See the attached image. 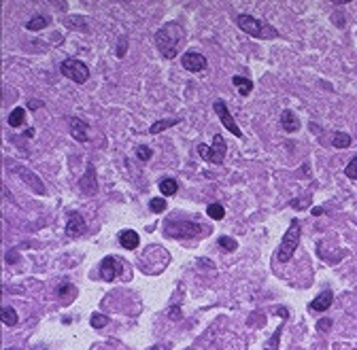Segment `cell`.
Listing matches in <instances>:
<instances>
[{
  "instance_id": "obj_1",
  "label": "cell",
  "mask_w": 357,
  "mask_h": 350,
  "mask_svg": "<svg viewBox=\"0 0 357 350\" xmlns=\"http://www.w3.org/2000/svg\"><path fill=\"white\" fill-rule=\"evenodd\" d=\"M153 40L164 58L175 60L178 55V47H181V40H183V28L175 24V21H170V24L162 26L160 30L153 34Z\"/></svg>"
},
{
  "instance_id": "obj_2",
  "label": "cell",
  "mask_w": 357,
  "mask_h": 350,
  "mask_svg": "<svg viewBox=\"0 0 357 350\" xmlns=\"http://www.w3.org/2000/svg\"><path fill=\"white\" fill-rule=\"evenodd\" d=\"M236 26L242 32H247L249 37H253V39H262V40L278 39V30L272 24H268V21H264V19H258L253 15H247V13L236 15Z\"/></svg>"
},
{
  "instance_id": "obj_3",
  "label": "cell",
  "mask_w": 357,
  "mask_h": 350,
  "mask_svg": "<svg viewBox=\"0 0 357 350\" xmlns=\"http://www.w3.org/2000/svg\"><path fill=\"white\" fill-rule=\"evenodd\" d=\"M300 227H302V225H300V221L294 219L289 223V230L285 232L283 240H281V246H278V253H276V257H278V261H281V263H287L291 257H294L296 248L300 244Z\"/></svg>"
},
{
  "instance_id": "obj_4",
  "label": "cell",
  "mask_w": 357,
  "mask_h": 350,
  "mask_svg": "<svg viewBox=\"0 0 357 350\" xmlns=\"http://www.w3.org/2000/svg\"><path fill=\"white\" fill-rule=\"evenodd\" d=\"M164 230L173 238H196V235H202L206 232V227L194 223V221H168Z\"/></svg>"
},
{
  "instance_id": "obj_5",
  "label": "cell",
  "mask_w": 357,
  "mask_h": 350,
  "mask_svg": "<svg viewBox=\"0 0 357 350\" xmlns=\"http://www.w3.org/2000/svg\"><path fill=\"white\" fill-rule=\"evenodd\" d=\"M60 73L66 78H70L73 83H77V85H83L89 78L88 64L81 62V60H75V58H66V60H64L60 64Z\"/></svg>"
},
{
  "instance_id": "obj_6",
  "label": "cell",
  "mask_w": 357,
  "mask_h": 350,
  "mask_svg": "<svg viewBox=\"0 0 357 350\" xmlns=\"http://www.w3.org/2000/svg\"><path fill=\"white\" fill-rule=\"evenodd\" d=\"M225 153H227V145L221 134H215L213 136V145H198V155L202 159L211 161V163H223L225 159Z\"/></svg>"
},
{
  "instance_id": "obj_7",
  "label": "cell",
  "mask_w": 357,
  "mask_h": 350,
  "mask_svg": "<svg viewBox=\"0 0 357 350\" xmlns=\"http://www.w3.org/2000/svg\"><path fill=\"white\" fill-rule=\"evenodd\" d=\"M213 111L217 113V117H219L221 123H223L225 130H230L236 138H242V130L238 127L236 121H234V117L230 115V111H227V106H225L223 100H215V102H213Z\"/></svg>"
},
{
  "instance_id": "obj_8",
  "label": "cell",
  "mask_w": 357,
  "mask_h": 350,
  "mask_svg": "<svg viewBox=\"0 0 357 350\" xmlns=\"http://www.w3.org/2000/svg\"><path fill=\"white\" fill-rule=\"evenodd\" d=\"M98 274L102 280L106 282H113L115 278L121 274V263L117 257H104L102 261H100V268H98Z\"/></svg>"
},
{
  "instance_id": "obj_9",
  "label": "cell",
  "mask_w": 357,
  "mask_h": 350,
  "mask_svg": "<svg viewBox=\"0 0 357 350\" xmlns=\"http://www.w3.org/2000/svg\"><path fill=\"white\" fill-rule=\"evenodd\" d=\"M181 66H183L185 70H189V73H202V70L209 66V62H206V58H204L202 53L187 51V53L181 55Z\"/></svg>"
},
{
  "instance_id": "obj_10",
  "label": "cell",
  "mask_w": 357,
  "mask_h": 350,
  "mask_svg": "<svg viewBox=\"0 0 357 350\" xmlns=\"http://www.w3.org/2000/svg\"><path fill=\"white\" fill-rule=\"evenodd\" d=\"M85 232H88V225H85L83 214L73 212L68 217V221H66V233L70 235V238H79V235H83Z\"/></svg>"
},
{
  "instance_id": "obj_11",
  "label": "cell",
  "mask_w": 357,
  "mask_h": 350,
  "mask_svg": "<svg viewBox=\"0 0 357 350\" xmlns=\"http://www.w3.org/2000/svg\"><path fill=\"white\" fill-rule=\"evenodd\" d=\"M11 174H19V176L24 178V181L34 189V194H45V187H43V183H39V176L34 174V172H30L28 168H24V166H13V168H11Z\"/></svg>"
},
{
  "instance_id": "obj_12",
  "label": "cell",
  "mask_w": 357,
  "mask_h": 350,
  "mask_svg": "<svg viewBox=\"0 0 357 350\" xmlns=\"http://www.w3.org/2000/svg\"><path fill=\"white\" fill-rule=\"evenodd\" d=\"M68 123H70V134H73V138L77 142H88L89 138V125H88V121H83L81 117H70L68 119Z\"/></svg>"
},
{
  "instance_id": "obj_13",
  "label": "cell",
  "mask_w": 357,
  "mask_h": 350,
  "mask_svg": "<svg viewBox=\"0 0 357 350\" xmlns=\"http://www.w3.org/2000/svg\"><path fill=\"white\" fill-rule=\"evenodd\" d=\"M79 187L85 195H94L96 194V189H98V185H96V170L94 166H88V170H85V174L81 176V181H79Z\"/></svg>"
},
{
  "instance_id": "obj_14",
  "label": "cell",
  "mask_w": 357,
  "mask_h": 350,
  "mask_svg": "<svg viewBox=\"0 0 357 350\" xmlns=\"http://www.w3.org/2000/svg\"><path fill=\"white\" fill-rule=\"evenodd\" d=\"M332 302H334V293L330 289H325L315 297V302H311L309 308L315 310V312H325V310L332 308Z\"/></svg>"
},
{
  "instance_id": "obj_15",
  "label": "cell",
  "mask_w": 357,
  "mask_h": 350,
  "mask_svg": "<svg viewBox=\"0 0 357 350\" xmlns=\"http://www.w3.org/2000/svg\"><path fill=\"white\" fill-rule=\"evenodd\" d=\"M281 127L287 134H294V132H298L300 130V119H298V115L294 111H289V109H285L283 113H281Z\"/></svg>"
},
{
  "instance_id": "obj_16",
  "label": "cell",
  "mask_w": 357,
  "mask_h": 350,
  "mask_svg": "<svg viewBox=\"0 0 357 350\" xmlns=\"http://www.w3.org/2000/svg\"><path fill=\"white\" fill-rule=\"evenodd\" d=\"M119 244L124 248H128V251H134V248H138L140 238H138V233L134 230H124L119 233Z\"/></svg>"
},
{
  "instance_id": "obj_17",
  "label": "cell",
  "mask_w": 357,
  "mask_h": 350,
  "mask_svg": "<svg viewBox=\"0 0 357 350\" xmlns=\"http://www.w3.org/2000/svg\"><path fill=\"white\" fill-rule=\"evenodd\" d=\"M75 295H77V289H75V284H73V282H68V280L60 282V287H58V297L62 299V304H64V306H68L70 302H73Z\"/></svg>"
},
{
  "instance_id": "obj_18",
  "label": "cell",
  "mask_w": 357,
  "mask_h": 350,
  "mask_svg": "<svg viewBox=\"0 0 357 350\" xmlns=\"http://www.w3.org/2000/svg\"><path fill=\"white\" fill-rule=\"evenodd\" d=\"M232 85L238 89V94H240V96H249V94H251V89H253V81H251V78L240 77V75L232 77Z\"/></svg>"
},
{
  "instance_id": "obj_19",
  "label": "cell",
  "mask_w": 357,
  "mask_h": 350,
  "mask_svg": "<svg viewBox=\"0 0 357 350\" xmlns=\"http://www.w3.org/2000/svg\"><path fill=\"white\" fill-rule=\"evenodd\" d=\"M49 26V17L47 15H34L26 21V30L30 32H37V30H43V28Z\"/></svg>"
},
{
  "instance_id": "obj_20",
  "label": "cell",
  "mask_w": 357,
  "mask_h": 350,
  "mask_svg": "<svg viewBox=\"0 0 357 350\" xmlns=\"http://www.w3.org/2000/svg\"><path fill=\"white\" fill-rule=\"evenodd\" d=\"M177 189H178V185H177L175 178L166 176V178H162V181H160V191H162V195L170 197V195H175V194H177Z\"/></svg>"
},
{
  "instance_id": "obj_21",
  "label": "cell",
  "mask_w": 357,
  "mask_h": 350,
  "mask_svg": "<svg viewBox=\"0 0 357 350\" xmlns=\"http://www.w3.org/2000/svg\"><path fill=\"white\" fill-rule=\"evenodd\" d=\"M332 147H336V149H347V147H351V136H349L347 132H334L332 134Z\"/></svg>"
},
{
  "instance_id": "obj_22",
  "label": "cell",
  "mask_w": 357,
  "mask_h": 350,
  "mask_svg": "<svg viewBox=\"0 0 357 350\" xmlns=\"http://www.w3.org/2000/svg\"><path fill=\"white\" fill-rule=\"evenodd\" d=\"M181 123V119H164V121H155V123L149 127V132L151 134H160L164 130H168V127H173V125H178Z\"/></svg>"
},
{
  "instance_id": "obj_23",
  "label": "cell",
  "mask_w": 357,
  "mask_h": 350,
  "mask_svg": "<svg viewBox=\"0 0 357 350\" xmlns=\"http://www.w3.org/2000/svg\"><path fill=\"white\" fill-rule=\"evenodd\" d=\"M0 314H2V323H4L6 327H15V325H17V312L13 310L11 306H2Z\"/></svg>"
},
{
  "instance_id": "obj_24",
  "label": "cell",
  "mask_w": 357,
  "mask_h": 350,
  "mask_svg": "<svg viewBox=\"0 0 357 350\" xmlns=\"http://www.w3.org/2000/svg\"><path fill=\"white\" fill-rule=\"evenodd\" d=\"M24 119H26V109H21V106H17V109H13L9 113V125L11 127H19L24 123Z\"/></svg>"
},
{
  "instance_id": "obj_25",
  "label": "cell",
  "mask_w": 357,
  "mask_h": 350,
  "mask_svg": "<svg viewBox=\"0 0 357 350\" xmlns=\"http://www.w3.org/2000/svg\"><path fill=\"white\" fill-rule=\"evenodd\" d=\"M206 214L213 219V221H221L225 217V208L221 204H211L209 208H206Z\"/></svg>"
},
{
  "instance_id": "obj_26",
  "label": "cell",
  "mask_w": 357,
  "mask_h": 350,
  "mask_svg": "<svg viewBox=\"0 0 357 350\" xmlns=\"http://www.w3.org/2000/svg\"><path fill=\"white\" fill-rule=\"evenodd\" d=\"M281 333H283V325L278 327V329L272 333V338H270L266 344H264V350H278V342H281Z\"/></svg>"
},
{
  "instance_id": "obj_27",
  "label": "cell",
  "mask_w": 357,
  "mask_h": 350,
  "mask_svg": "<svg viewBox=\"0 0 357 350\" xmlns=\"http://www.w3.org/2000/svg\"><path fill=\"white\" fill-rule=\"evenodd\" d=\"M217 244L223 248V251H236L238 248V242L234 238H230V235H221V238L217 240Z\"/></svg>"
},
{
  "instance_id": "obj_28",
  "label": "cell",
  "mask_w": 357,
  "mask_h": 350,
  "mask_svg": "<svg viewBox=\"0 0 357 350\" xmlns=\"http://www.w3.org/2000/svg\"><path fill=\"white\" fill-rule=\"evenodd\" d=\"M149 210L155 212V214H162L166 210V199L164 197H151V202H149Z\"/></svg>"
},
{
  "instance_id": "obj_29",
  "label": "cell",
  "mask_w": 357,
  "mask_h": 350,
  "mask_svg": "<svg viewBox=\"0 0 357 350\" xmlns=\"http://www.w3.org/2000/svg\"><path fill=\"white\" fill-rule=\"evenodd\" d=\"M89 323L94 329H102V327L109 325V316H104V314H94V316L89 318Z\"/></svg>"
},
{
  "instance_id": "obj_30",
  "label": "cell",
  "mask_w": 357,
  "mask_h": 350,
  "mask_svg": "<svg viewBox=\"0 0 357 350\" xmlns=\"http://www.w3.org/2000/svg\"><path fill=\"white\" fill-rule=\"evenodd\" d=\"M345 174H347L349 181H357V155L349 161V166L345 168Z\"/></svg>"
},
{
  "instance_id": "obj_31",
  "label": "cell",
  "mask_w": 357,
  "mask_h": 350,
  "mask_svg": "<svg viewBox=\"0 0 357 350\" xmlns=\"http://www.w3.org/2000/svg\"><path fill=\"white\" fill-rule=\"evenodd\" d=\"M151 149L149 147H145V145H140V147H136V157L140 161H147V159H151Z\"/></svg>"
},
{
  "instance_id": "obj_32",
  "label": "cell",
  "mask_w": 357,
  "mask_h": 350,
  "mask_svg": "<svg viewBox=\"0 0 357 350\" xmlns=\"http://www.w3.org/2000/svg\"><path fill=\"white\" fill-rule=\"evenodd\" d=\"M311 204V197L306 195V197H302V199H291V208H298V210H302V208H306V206Z\"/></svg>"
},
{
  "instance_id": "obj_33",
  "label": "cell",
  "mask_w": 357,
  "mask_h": 350,
  "mask_svg": "<svg viewBox=\"0 0 357 350\" xmlns=\"http://www.w3.org/2000/svg\"><path fill=\"white\" fill-rule=\"evenodd\" d=\"M330 329H332V318H321L319 323H317V331L325 333V331H330Z\"/></svg>"
},
{
  "instance_id": "obj_34",
  "label": "cell",
  "mask_w": 357,
  "mask_h": 350,
  "mask_svg": "<svg viewBox=\"0 0 357 350\" xmlns=\"http://www.w3.org/2000/svg\"><path fill=\"white\" fill-rule=\"evenodd\" d=\"M126 47H128V39L121 37L119 42H117V58H124L126 55Z\"/></svg>"
},
{
  "instance_id": "obj_35",
  "label": "cell",
  "mask_w": 357,
  "mask_h": 350,
  "mask_svg": "<svg viewBox=\"0 0 357 350\" xmlns=\"http://www.w3.org/2000/svg\"><path fill=\"white\" fill-rule=\"evenodd\" d=\"M66 24L68 26H83V30H88V28H85V19H81V17H70Z\"/></svg>"
},
{
  "instance_id": "obj_36",
  "label": "cell",
  "mask_w": 357,
  "mask_h": 350,
  "mask_svg": "<svg viewBox=\"0 0 357 350\" xmlns=\"http://www.w3.org/2000/svg\"><path fill=\"white\" fill-rule=\"evenodd\" d=\"M43 106H45V104H43V102H41V100H30V102H28V109H30V111H37V109H43Z\"/></svg>"
},
{
  "instance_id": "obj_37",
  "label": "cell",
  "mask_w": 357,
  "mask_h": 350,
  "mask_svg": "<svg viewBox=\"0 0 357 350\" xmlns=\"http://www.w3.org/2000/svg\"><path fill=\"white\" fill-rule=\"evenodd\" d=\"M168 314H170V318H173V320H178V318H181V310H178V308H170Z\"/></svg>"
},
{
  "instance_id": "obj_38",
  "label": "cell",
  "mask_w": 357,
  "mask_h": 350,
  "mask_svg": "<svg viewBox=\"0 0 357 350\" xmlns=\"http://www.w3.org/2000/svg\"><path fill=\"white\" fill-rule=\"evenodd\" d=\"M276 314H278V316H281V318L285 320V318H287V314H289V312H287V308H278V310H276Z\"/></svg>"
},
{
  "instance_id": "obj_39",
  "label": "cell",
  "mask_w": 357,
  "mask_h": 350,
  "mask_svg": "<svg viewBox=\"0 0 357 350\" xmlns=\"http://www.w3.org/2000/svg\"><path fill=\"white\" fill-rule=\"evenodd\" d=\"M17 259H19V257H17V253H11V255H6V261H9V263H15Z\"/></svg>"
},
{
  "instance_id": "obj_40",
  "label": "cell",
  "mask_w": 357,
  "mask_h": 350,
  "mask_svg": "<svg viewBox=\"0 0 357 350\" xmlns=\"http://www.w3.org/2000/svg\"><path fill=\"white\" fill-rule=\"evenodd\" d=\"M312 214H315V217H321V214H323V208L317 206V208H312Z\"/></svg>"
},
{
  "instance_id": "obj_41",
  "label": "cell",
  "mask_w": 357,
  "mask_h": 350,
  "mask_svg": "<svg viewBox=\"0 0 357 350\" xmlns=\"http://www.w3.org/2000/svg\"><path fill=\"white\" fill-rule=\"evenodd\" d=\"M151 350H170V344H164V346H153Z\"/></svg>"
},
{
  "instance_id": "obj_42",
  "label": "cell",
  "mask_w": 357,
  "mask_h": 350,
  "mask_svg": "<svg viewBox=\"0 0 357 350\" xmlns=\"http://www.w3.org/2000/svg\"><path fill=\"white\" fill-rule=\"evenodd\" d=\"M6 350H9V348H6ZM13 350H17V348H13Z\"/></svg>"
}]
</instances>
